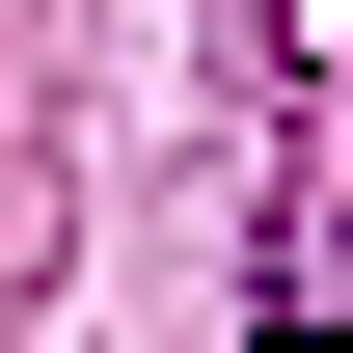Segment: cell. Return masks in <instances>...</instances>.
I'll return each instance as SVG.
<instances>
[{"instance_id":"1","label":"cell","mask_w":353,"mask_h":353,"mask_svg":"<svg viewBox=\"0 0 353 353\" xmlns=\"http://www.w3.org/2000/svg\"><path fill=\"white\" fill-rule=\"evenodd\" d=\"M245 353H353V326H326V299H272V326H245Z\"/></svg>"}]
</instances>
